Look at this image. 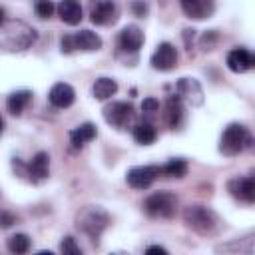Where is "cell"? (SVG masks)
Returning a JSON list of instances; mask_svg holds the SVG:
<instances>
[{
    "label": "cell",
    "instance_id": "9",
    "mask_svg": "<svg viewBox=\"0 0 255 255\" xmlns=\"http://www.w3.org/2000/svg\"><path fill=\"white\" fill-rule=\"evenodd\" d=\"M151 68L153 70H159V72H167V70H173L175 64H177V50L173 44L169 42H161L155 52L151 54Z\"/></svg>",
    "mask_w": 255,
    "mask_h": 255
},
{
    "label": "cell",
    "instance_id": "31",
    "mask_svg": "<svg viewBox=\"0 0 255 255\" xmlns=\"http://www.w3.org/2000/svg\"><path fill=\"white\" fill-rule=\"evenodd\" d=\"M145 253H147V255H153V253L167 255V249H165V247H161V245H151V247H147V249H145Z\"/></svg>",
    "mask_w": 255,
    "mask_h": 255
},
{
    "label": "cell",
    "instance_id": "7",
    "mask_svg": "<svg viewBox=\"0 0 255 255\" xmlns=\"http://www.w3.org/2000/svg\"><path fill=\"white\" fill-rule=\"evenodd\" d=\"M102 114L110 126L122 129L133 120V106L129 102H112L102 110Z\"/></svg>",
    "mask_w": 255,
    "mask_h": 255
},
{
    "label": "cell",
    "instance_id": "20",
    "mask_svg": "<svg viewBox=\"0 0 255 255\" xmlns=\"http://www.w3.org/2000/svg\"><path fill=\"white\" fill-rule=\"evenodd\" d=\"M30 100H32V92H30V90L12 92V94L8 96V100H6V108H8L10 114L20 116V114L24 112V108L30 104Z\"/></svg>",
    "mask_w": 255,
    "mask_h": 255
},
{
    "label": "cell",
    "instance_id": "25",
    "mask_svg": "<svg viewBox=\"0 0 255 255\" xmlns=\"http://www.w3.org/2000/svg\"><path fill=\"white\" fill-rule=\"evenodd\" d=\"M28 249H30V237L26 233H16L8 239V251L10 253L22 255V253H28Z\"/></svg>",
    "mask_w": 255,
    "mask_h": 255
},
{
    "label": "cell",
    "instance_id": "10",
    "mask_svg": "<svg viewBox=\"0 0 255 255\" xmlns=\"http://www.w3.org/2000/svg\"><path fill=\"white\" fill-rule=\"evenodd\" d=\"M175 96L179 100H185L189 106H201L203 104V88L193 78H181L175 84Z\"/></svg>",
    "mask_w": 255,
    "mask_h": 255
},
{
    "label": "cell",
    "instance_id": "16",
    "mask_svg": "<svg viewBox=\"0 0 255 255\" xmlns=\"http://www.w3.org/2000/svg\"><path fill=\"white\" fill-rule=\"evenodd\" d=\"M56 12H58L60 20L70 26H76L82 20V6L78 0H60L56 6Z\"/></svg>",
    "mask_w": 255,
    "mask_h": 255
},
{
    "label": "cell",
    "instance_id": "28",
    "mask_svg": "<svg viewBox=\"0 0 255 255\" xmlns=\"http://www.w3.org/2000/svg\"><path fill=\"white\" fill-rule=\"evenodd\" d=\"M159 110V102L155 98H143L141 102V112L143 114H155Z\"/></svg>",
    "mask_w": 255,
    "mask_h": 255
},
{
    "label": "cell",
    "instance_id": "11",
    "mask_svg": "<svg viewBox=\"0 0 255 255\" xmlns=\"http://www.w3.org/2000/svg\"><path fill=\"white\" fill-rule=\"evenodd\" d=\"M229 193L245 203H253L255 201V177L253 175H245V177H233L227 183Z\"/></svg>",
    "mask_w": 255,
    "mask_h": 255
},
{
    "label": "cell",
    "instance_id": "5",
    "mask_svg": "<svg viewBox=\"0 0 255 255\" xmlns=\"http://www.w3.org/2000/svg\"><path fill=\"white\" fill-rule=\"evenodd\" d=\"M143 209L147 215L151 217H163V219H169L175 215V209H177V197L169 191H157V193H151L147 195V199L143 201Z\"/></svg>",
    "mask_w": 255,
    "mask_h": 255
},
{
    "label": "cell",
    "instance_id": "29",
    "mask_svg": "<svg viewBox=\"0 0 255 255\" xmlns=\"http://www.w3.org/2000/svg\"><path fill=\"white\" fill-rule=\"evenodd\" d=\"M16 223V215L10 211H0V229H8Z\"/></svg>",
    "mask_w": 255,
    "mask_h": 255
},
{
    "label": "cell",
    "instance_id": "3",
    "mask_svg": "<svg viewBox=\"0 0 255 255\" xmlns=\"http://www.w3.org/2000/svg\"><path fill=\"white\" fill-rule=\"evenodd\" d=\"M251 133L245 126L241 124H229L223 133H221V143H219V151L225 155H237L239 151H243L245 147H251Z\"/></svg>",
    "mask_w": 255,
    "mask_h": 255
},
{
    "label": "cell",
    "instance_id": "13",
    "mask_svg": "<svg viewBox=\"0 0 255 255\" xmlns=\"http://www.w3.org/2000/svg\"><path fill=\"white\" fill-rule=\"evenodd\" d=\"M253 66H255V58L247 48H233L227 54V68L235 74L249 72Z\"/></svg>",
    "mask_w": 255,
    "mask_h": 255
},
{
    "label": "cell",
    "instance_id": "2",
    "mask_svg": "<svg viewBox=\"0 0 255 255\" xmlns=\"http://www.w3.org/2000/svg\"><path fill=\"white\" fill-rule=\"evenodd\" d=\"M4 30L0 34V44L6 48V50H26L30 48V44L36 40V30L30 28L28 24L24 22H6L2 24Z\"/></svg>",
    "mask_w": 255,
    "mask_h": 255
},
{
    "label": "cell",
    "instance_id": "19",
    "mask_svg": "<svg viewBox=\"0 0 255 255\" xmlns=\"http://www.w3.org/2000/svg\"><path fill=\"white\" fill-rule=\"evenodd\" d=\"M183 120V104L177 96H169L165 102V122L169 128H179Z\"/></svg>",
    "mask_w": 255,
    "mask_h": 255
},
{
    "label": "cell",
    "instance_id": "12",
    "mask_svg": "<svg viewBox=\"0 0 255 255\" xmlns=\"http://www.w3.org/2000/svg\"><path fill=\"white\" fill-rule=\"evenodd\" d=\"M141 44H143V32H141V28L139 26H135V24H129V26H126L122 32H120V36H118V48L122 50V52H137L139 48H141Z\"/></svg>",
    "mask_w": 255,
    "mask_h": 255
},
{
    "label": "cell",
    "instance_id": "15",
    "mask_svg": "<svg viewBox=\"0 0 255 255\" xmlns=\"http://www.w3.org/2000/svg\"><path fill=\"white\" fill-rule=\"evenodd\" d=\"M70 42H72V50L94 52L102 48V38L92 30H80L76 34H70Z\"/></svg>",
    "mask_w": 255,
    "mask_h": 255
},
{
    "label": "cell",
    "instance_id": "30",
    "mask_svg": "<svg viewBox=\"0 0 255 255\" xmlns=\"http://www.w3.org/2000/svg\"><path fill=\"white\" fill-rule=\"evenodd\" d=\"M131 12H133L135 16H139V18H143V16L147 14V4H145L143 0H133V2H131Z\"/></svg>",
    "mask_w": 255,
    "mask_h": 255
},
{
    "label": "cell",
    "instance_id": "14",
    "mask_svg": "<svg viewBox=\"0 0 255 255\" xmlns=\"http://www.w3.org/2000/svg\"><path fill=\"white\" fill-rule=\"evenodd\" d=\"M48 100H50V104H52L54 108L64 110V108H70V106L74 104V100H76V92H74V88H72L70 84L58 82V84H54V86L50 88Z\"/></svg>",
    "mask_w": 255,
    "mask_h": 255
},
{
    "label": "cell",
    "instance_id": "23",
    "mask_svg": "<svg viewBox=\"0 0 255 255\" xmlns=\"http://www.w3.org/2000/svg\"><path fill=\"white\" fill-rule=\"evenodd\" d=\"M155 137H157V131H155V128H153L151 124H147V122L137 124V126L133 128V139H135L137 143H141V145L153 143Z\"/></svg>",
    "mask_w": 255,
    "mask_h": 255
},
{
    "label": "cell",
    "instance_id": "17",
    "mask_svg": "<svg viewBox=\"0 0 255 255\" xmlns=\"http://www.w3.org/2000/svg\"><path fill=\"white\" fill-rule=\"evenodd\" d=\"M181 8L185 12V16L201 20V18H209L213 12V0H181Z\"/></svg>",
    "mask_w": 255,
    "mask_h": 255
},
{
    "label": "cell",
    "instance_id": "32",
    "mask_svg": "<svg viewBox=\"0 0 255 255\" xmlns=\"http://www.w3.org/2000/svg\"><path fill=\"white\" fill-rule=\"evenodd\" d=\"M4 16H6V12H4V8L0 6V26H2V24H4V20H6Z\"/></svg>",
    "mask_w": 255,
    "mask_h": 255
},
{
    "label": "cell",
    "instance_id": "4",
    "mask_svg": "<svg viewBox=\"0 0 255 255\" xmlns=\"http://www.w3.org/2000/svg\"><path fill=\"white\" fill-rule=\"evenodd\" d=\"M76 223H78V229H82L88 237H92L96 241L102 235V231L108 227L110 215L102 207H84L78 213Z\"/></svg>",
    "mask_w": 255,
    "mask_h": 255
},
{
    "label": "cell",
    "instance_id": "6",
    "mask_svg": "<svg viewBox=\"0 0 255 255\" xmlns=\"http://www.w3.org/2000/svg\"><path fill=\"white\" fill-rule=\"evenodd\" d=\"M88 10H90V20L98 26L114 24L120 14L116 0H90Z\"/></svg>",
    "mask_w": 255,
    "mask_h": 255
},
{
    "label": "cell",
    "instance_id": "33",
    "mask_svg": "<svg viewBox=\"0 0 255 255\" xmlns=\"http://www.w3.org/2000/svg\"><path fill=\"white\" fill-rule=\"evenodd\" d=\"M2 129H4V120L0 118V133H2Z\"/></svg>",
    "mask_w": 255,
    "mask_h": 255
},
{
    "label": "cell",
    "instance_id": "26",
    "mask_svg": "<svg viewBox=\"0 0 255 255\" xmlns=\"http://www.w3.org/2000/svg\"><path fill=\"white\" fill-rule=\"evenodd\" d=\"M34 10L40 18H50L56 10V6L52 4V0H34Z\"/></svg>",
    "mask_w": 255,
    "mask_h": 255
},
{
    "label": "cell",
    "instance_id": "8",
    "mask_svg": "<svg viewBox=\"0 0 255 255\" xmlns=\"http://www.w3.org/2000/svg\"><path fill=\"white\" fill-rule=\"evenodd\" d=\"M159 173H161V167L159 165H137V167L128 169L126 181L133 189H147L157 179Z\"/></svg>",
    "mask_w": 255,
    "mask_h": 255
},
{
    "label": "cell",
    "instance_id": "27",
    "mask_svg": "<svg viewBox=\"0 0 255 255\" xmlns=\"http://www.w3.org/2000/svg\"><path fill=\"white\" fill-rule=\"evenodd\" d=\"M60 251L64 255H82V249H80V245L76 243L74 237H64L62 243H60Z\"/></svg>",
    "mask_w": 255,
    "mask_h": 255
},
{
    "label": "cell",
    "instance_id": "21",
    "mask_svg": "<svg viewBox=\"0 0 255 255\" xmlns=\"http://www.w3.org/2000/svg\"><path fill=\"white\" fill-rule=\"evenodd\" d=\"M96 126L94 124H90V122H86V124H82V126H78L76 129H72L70 131V143L74 145V147H82L84 143H88V141H92L94 137H96Z\"/></svg>",
    "mask_w": 255,
    "mask_h": 255
},
{
    "label": "cell",
    "instance_id": "18",
    "mask_svg": "<svg viewBox=\"0 0 255 255\" xmlns=\"http://www.w3.org/2000/svg\"><path fill=\"white\" fill-rule=\"evenodd\" d=\"M48 173H50V155L46 151H38L28 165V175L32 181H40L46 179Z\"/></svg>",
    "mask_w": 255,
    "mask_h": 255
},
{
    "label": "cell",
    "instance_id": "24",
    "mask_svg": "<svg viewBox=\"0 0 255 255\" xmlns=\"http://www.w3.org/2000/svg\"><path fill=\"white\" fill-rule=\"evenodd\" d=\"M161 173L167 175V177H183L187 173V161L181 159V157H175V159H169L165 165H161Z\"/></svg>",
    "mask_w": 255,
    "mask_h": 255
},
{
    "label": "cell",
    "instance_id": "1",
    "mask_svg": "<svg viewBox=\"0 0 255 255\" xmlns=\"http://www.w3.org/2000/svg\"><path fill=\"white\" fill-rule=\"evenodd\" d=\"M183 221L189 229L199 235H215L221 227L217 213L205 205H187L183 209Z\"/></svg>",
    "mask_w": 255,
    "mask_h": 255
},
{
    "label": "cell",
    "instance_id": "22",
    "mask_svg": "<svg viewBox=\"0 0 255 255\" xmlns=\"http://www.w3.org/2000/svg\"><path fill=\"white\" fill-rule=\"evenodd\" d=\"M118 92V84L114 78H98L92 86V94L96 100H108Z\"/></svg>",
    "mask_w": 255,
    "mask_h": 255
}]
</instances>
